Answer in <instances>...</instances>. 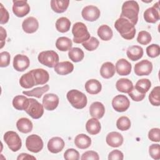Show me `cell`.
I'll return each mask as SVG.
<instances>
[{
	"label": "cell",
	"instance_id": "obj_36",
	"mask_svg": "<svg viewBox=\"0 0 160 160\" xmlns=\"http://www.w3.org/2000/svg\"><path fill=\"white\" fill-rule=\"evenodd\" d=\"M49 89V86L46 84L42 87H38L32 90L22 91V94L28 96H33L37 98H41L42 95L48 91Z\"/></svg>",
	"mask_w": 160,
	"mask_h": 160
},
{
	"label": "cell",
	"instance_id": "obj_25",
	"mask_svg": "<svg viewBox=\"0 0 160 160\" xmlns=\"http://www.w3.org/2000/svg\"><path fill=\"white\" fill-rule=\"evenodd\" d=\"M74 65L69 61H63L59 62L55 67V72L59 75H66L72 72Z\"/></svg>",
	"mask_w": 160,
	"mask_h": 160
},
{
	"label": "cell",
	"instance_id": "obj_28",
	"mask_svg": "<svg viewBox=\"0 0 160 160\" xmlns=\"http://www.w3.org/2000/svg\"><path fill=\"white\" fill-rule=\"evenodd\" d=\"M101 129V123L96 118L89 119L86 124V129L87 132L91 135L98 134Z\"/></svg>",
	"mask_w": 160,
	"mask_h": 160
},
{
	"label": "cell",
	"instance_id": "obj_12",
	"mask_svg": "<svg viewBox=\"0 0 160 160\" xmlns=\"http://www.w3.org/2000/svg\"><path fill=\"white\" fill-rule=\"evenodd\" d=\"M152 70V64L151 61L144 59L136 63L134 66V72L137 76H148Z\"/></svg>",
	"mask_w": 160,
	"mask_h": 160
},
{
	"label": "cell",
	"instance_id": "obj_2",
	"mask_svg": "<svg viewBox=\"0 0 160 160\" xmlns=\"http://www.w3.org/2000/svg\"><path fill=\"white\" fill-rule=\"evenodd\" d=\"M139 11V6L136 1H127L122 4L120 17L129 20L135 26L138 21Z\"/></svg>",
	"mask_w": 160,
	"mask_h": 160
},
{
	"label": "cell",
	"instance_id": "obj_37",
	"mask_svg": "<svg viewBox=\"0 0 160 160\" xmlns=\"http://www.w3.org/2000/svg\"><path fill=\"white\" fill-rule=\"evenodd\" d=\"M69 58L74 62L81 61L84 57V53L83 51L79 48H72L68 52Z\"/></svg>",
	"mask_w": 160,
	"mask_h": 160
},
{
	"label": "cell",
	"instance_id": "obj_19",
	"mask_svg": "<svg viewBox=\"0 0 160 160\" xmlns=\"http://www.w3.org/2000/svg\"><path fill=\"white\" fill-rule=\"evenodd\" d=\"M107 144L112 148H118L122 145L123 142V137L118 132L112 131L108 134L106 138Z\"/></svg>",
	"mask_w": 160,
	"mask_h": 160
},
{
	"label": "cell",
	"instance_id": "obj_41",
	"mask_svg": "<svg viewBox=\"0 0 160 160\" xmlns=\"http://www.w3.org/2000/svg\"><path fill=\"white\" fill-rule=\"evenodd\" d=\"M99 44L98 39L94 37H91L88 40L82 42V46L89 51H92L97 49Z\"/></svg>",
	"mask_w": 160,
	"mask_h": 160
},
{
	"label": "cell",
	"instance_id": "obj_7",
	"mask_svg": "<svg viewBox=\"0 0 160 160\" xmlns=\"http://www.w3.org/2000/svg\"><path fill=\"white\" fill-rule=\"evenodd\" d=\"M29 103L27 109L25 111L32 119H37L42 117L44 113V106L37 100L29 98Z\"/></svg>",
	"mask_w": 160,
	"mask_h": 160
},
{
	"label": "cell",
	"instance_id": "obj_20",
	"mask_svg": "<svg viewBox=\"0 0 160 160\" xmlns=\"http://www.w3.org/2000/svg\"><path fill=\"white\" fill-rule=\"evenodd\" d=\"M131 64L126 59H119L116 64V71L120 76L129 75L131 72Z\"/></svg>",
	"mask_w": 160,
	"mask_h": 160
},
{
	"label": "cell",
	"instance_id": "obj_21",
	"mask_svg": "<svg viewBox=\"0 0 160 160\" xmlns=\"http://www.w3.org/2000/svg\"><path fill=\"white\" fill-rule=\"evenodd\" d=\"M105 113V108L102 103L96 101L92 102L89 107V114L94 118L101 119Z\"/></svg>",
	"mask_w": 160,
	"mask_h": 160
},
{
	"label": "cell",
	"instance_id": "obj_52",
	"mask_svg": "<svg viewBox=\"0 0 160 160\" xmlns=\"http://www.w3.org/2000/svg\"><path fill=\"white\" fill-rule=\"evenodd\" d=\"M0 29H1V47H0V48L2 49L4 45L5 39H6L7 35H6V30L2 26H1Z\"/></svg>",
	"mask_w": 160,
	"mask_h": 160
},
{
	"label": "cell",
	"instance_id": "obj_32",
	"mask_svg": "<svg viewBox=\"0 0 160 160\" xmlns=\"http://www.w3.org/2000/svg\"><path fill=\"white\" fill-rule=\"evenodd\" d=\"M69 4V0H51V9L57 13H62L66 11Z\"/></svg>",
	"mask_w": 160,
	"mask_h": 160
},
{
	"label": "cell",
	"instance_id": "obj_11",
	"mask_svg": "<svg viewBox=\"0 0 160 160\" xmlns=\"http://www.w3.org/2000/svg\"><path fill=\"white\" fill-rule=\"evenodd\" d=\"M100 14L101 12L98 8L92 5L85 6L81 12V15L83 19L91 22L96 21L99 18Z\"/></svg>",
	"mask_w": 160,
	"mask_h": 160
},
{
	"label": "cell",
	"instance_id": "obj_29",
	"mask_svg": "<svg viewBox=\"0 0 160 160\" xmlns=\"http://www.w3.org/2000/svg\"><path fill=\"white\" fill-rule=\"evenodd\" d=\"M74 144L79 149H87L91 144V139L85 134H79L75 138Z\"/></svg>",
	"mask_w": 160,
	"mask_h": 160
},
{
	"label": "cell",
	"instance_id": "obj_15",
	"mask_svg": "<svg viewBox=\"0 0 160 160\" xmlns=\"http://www.w3.org/2000/svg\"><path fill=\"white\" fill-rule=\"evenodd\" d=\"M59 99L58 96L53 93L46 94L42 99V105L48 111H53L58 106Z\"/></svg>",
	"mask_w": 160,
	"mask_h": 160
},
{
	"label": "cell",
	"instance_id": "obj_46",
	"mask_svg": "<svg viewBox=\"0 0 160 160\" xmlns=\"http://www.w3.org/2000/svg\"><path fill=\"white\" fill-rule=\"evenodd\" d=\"M128 94L133 101L136 102L142 101L146 96V94H143L138 91L134 87H133L132 90L128 92Z\"/></svg>",
	"mask_w": 160,
	"mask_h": 160
},
{
	"label": "cell",
	"instance_id": "obj_23",
	"mask_svg": "<svg viewBox=\"0 0 160 160\" xmlns=\"http://www.w3.org/2000/svg\"><path fill=\"white\" fill-rule=\"evenodd\" d=\"M86 91L90 94H97L101 91L102 85L101 82L95 79L88 80L84 85Z\"/></svg>",
	"mask_w": 160,
	"mask_h": 160
},
{
	"label": "cell",
	"instance_id": "obj_13",
	"mask_svg": "<svg viewBox=\"0 0 160 160\" xmlns=\"http://www.w3.org/2000/svg\"><path fill=\"white\" fill-rule=\"evenodd\" d=\"M159 2H157L152 7L148 8L144 12V19L147 22L155 23L160 19Z\"/></svg>",
	"mask_w": 160,
	"mask_h": 160
},
{
	"label": "cell",
	"instance_id": "obj_48",
	"mask_svg": "<svg viewBox=\"0 0 160 160\" xmlns=\"http://www.w3.org/2000/svg\"><path fill=\"white\" fill-rule=\"evenodd\" d=\"M159 132H160L159 128H152L148 132V138L151 141L158 142L160 141Z\"/></svg>",
	"mask_w": 160,
	"mask_h": 160
},
{
	"label": "cell",
	"instance_id": "obj_50",
	"mask_svg": "<svg viewBox=\"0 0 160 160\" xmlns=\"http://www.w3.org/2000/svg\"><path fill=\"white\" fill-rule=\"evenodd\" d=\"M0 12H1V24H6L8 22L9 19V14L6 8H4L3 5L0 3Z\"/></svg>",
	"mask_w": 160,
	"mask_h": 160
},
{
	"label": "cell",
	"instance_id": "obj_6",
	"mask_svg": "<svg viewBox=\"0 0 160 160\" xmlns=\"http://www.w3.org/2000/svg\"><path fill=\"white\" fill-rule=\"evenodd\" d=\"M3 139L10 150L13 152L19 151L22 146L21 139L18 134L14 131H9L5 132Z\"/></svg>",
	"mask_w": 160,
	"mask_h": 160
},
{
	"label": "cell",
	"instance_id": "obj_34",
	"mask_svg": "<svg viewBox=\"0 0 160 160\" xmlns=\"http://www.w3.org/2000/svg\"><path fill=\"white\" fill-rule=\"evenodd\" d=\"M97 32L100 39L105 41L110 40L113 35L112 29L109 26L106 24H103L99 26Z\"/></svg>",
	"mask_w": 160,
	"mask_h": 160
},
{
	"label": "cell",
	"instance_id": "obj_39",
	"mask_svg": "<svg viewBox=\"0 0 160 160\" xmlns=\"http://www.w3.org/2000/svg\"><path fill=\"white\" fill-rule=\"evenodd\" d=\"M150 103L155 106L160 105V87L156 86L152 89L149 95Z\"/></svg>",
	"mask_w": 160,
	"mask_h": 160
},
{
	"label": "cell",
	"instance_id": "obj_33",
	"mask_svg": "<svg viewBox=\"0 0 160 160\" xmlns=\"http://www.w3.org/2000/svg\"><path fill=\"white\" fill-rule=\"evenodd\" d=\"M72 46V41L67 37H59L56 41V47L61 51H69L71 49Z\"/></svg>",
	"mask_w": 160,
	"mask_h": 160
},
{
	"label": "cell",
	"instance_id": "obj_38",
	"mask_svg": "<svg viewBox=\"0 0 160 160\" xmlns=\"http://www.w3.org/2000/svg\"><path fill=\"white\" fill-rule=\"evenodd\" d=\"M151 86V82L148 79H141L137 81L134 88L139 92L143 94H146L150 89Z\"/></svg>",
	"mask_w": 160,
	"mask_h": 160
},
{
	"label": "cell",
	"instance_id": "obj_18",
	"mask_svg": "<svg viewBox=\"0 0 160 160\" xmlns=\"http://www.w3.org/2000/svg\"><path fill=\"white\" fill-rule=\"evenodd\" d=\"M24 31L28 34L35 32L39 28V22L36 18L30 16L25 19L22 23Z\"/></svg>",
	"mask_w": 160,
	"mask_h": 160
},
{
	"label": "cell",
	"instance_id": "obj_14",
	"mask_svg": "<svg viewBox=\"0 0 160 160\" xmlns=\"http://www.w3.org/2000/svg\"><path fill=\"white\" fill-rule=\"evenodd\" d=\"M13 68L15 70L22 72L28 68L30 61L28 56L23 54H17L13 59Z\"/></svg>",
	"mask_w": 160,
	"mask_h": 160
},
{
	"label": "cell",
	"instance_id": "obj_44",
	"mask_svg": "<svg viewBox=\"0 0 160 160\" xmlns=\"http://www.w3.org/2000/svg\"><path fill=\"white\" fill-rule=\"evenodd\" d=\"M149 153L150 156L158 160L160 159V146L159 144H152L149 147Z\"/></svg>",
	"mask_w": 160,
	"mask_h": 160
},
{
	"label": "cell",
	"instance_id": "obj_42",
	"mask_svg": "<svg viewBox=\"0 0 160 160\" xmlns=\"http://www.w3.org/2000/svg\"><path fill=\"white\" fill-rule=\"evenodd\" d=\"M152 38L149 32L146 31H141L138 33L137 41L142 45H147L151 41Z\"/></svg>",
	"mask_w": 160,
	"mask_h": 160
},
{
	"label": "cell",
	"instance_id": "obj_26",
	"mask_svg": "<svg viewBox=\"0 0 160 160\" xmlns=\"http://www.w3.org/2000/svg\"><path fill=\"white\" fill-rule=\"evenodd\" d=\"M16 127L19 131L22 133L30 132L33 128L32 122L31 120L26 118H22L18 120L16 122Z\"/></svg>",
	"mask_w": 160,
	"mask_h": 160
},
{
	"label": "cell",
	"instance_id": "obj_40",
	"mask_svg": "<svg viewBox=\"0 0 160 160\" xmlns=\"http://www.w3.org/2000/svg\"><path fill=\"white\" fill-rule=\"evenodd\" d=\"M116 126L121 131H127L131 127V121L127 116H121L117 120Z\"/></svg>",
	"mask_w": 160,
	"mask_h": 160
},
{
	"label": "cell",
	"instance_id": "obj_1",
	"mask_svg": "<svg viewBox=\"0 0 160 160\" xmlns=\"http://www.w3.org/2000/svg\"><path fill=\"white\" fill-rule=\"evenodd\" d=\"M114 28L124 39L131 40L134 38L136 34L135 26L129 20L119 17L114 23Z\"/></svg>",
	"mask_w": 160,
	"mask_h": 160
},
{
	"label": "cell",
	"instance_id": "obj_9",
	"mask_svg": "<svg viewBox=\"0 0 160 160\" xmlns=\"http://www.w3.org/2000/svg\"><path fill=\"white\" fill-rule=\"evenodd\" d=\"M12 2V12L17 17L22 18L29 12L30 6L27 1L14 0Z\"/></svg>",
	"mask_w": 160,
	"mask_h": 160
},
{
	"label": "cell",
	"instance_id": "obj_24",
	"mask_svg": "<svg viewBox=\"0 0 160 160\" xmlns=\"http://www.w3.org/2000/svg\"><path fill=\"white\" fill-rule=\"evenodd\" d=\"M29 100L25 96L18 95L12 99L13 107L19 111H26L29 106Z\"/></svg>",
	"mask_w": 160,
	"mask_h": 160
},
{
	"label": "cell",
	"instance_id": "obj_27",
	"mask_svg": "<svg viewBox=\"0 0 160 160\" xmlns=\"http://www.w3.org/2000/svg\"><path fill=\"white\" fill-rule=\"evenodd\" d=\"M115 71L114 65L111 62H106L101 67L100 74L104 79H109L114 75Z\"/></svg>",
	"mask_w": 160,
	"mask_h": 160
},
{
	"label": "cell",
	"instance_id": "obj_30",
	"mask_svg": "<svg viewBox=\"0 0 160 160\" xmlns=\"http://www.w3.org/2000/svg\"><path fill=\"white\" fill-rule=\"evenodd\" d=\"M116 88L119 92L128 93L132 90L133 84L132 81L129 79L121 78L116 82Z\"/></svg>",
	"mask_w": 160,
	"mask_h": 160
},
{
	"label": "cell",
	"instance_id": "obj_35",
	"mask_svg": "<svg viewBox=\"0 0 160 160\" xmlns=\"http://www.w3.org/2000/svg\"><path fill=\"white\" fill-rule=\"evenodd\" d=\"M56 28L60 32H68L71 27L70 20L66 17H61L57 19L56 22Z\"/></svg>",
	"mask_w": 160,
	"mask_h": 160
},
{
	"label": "cell",
	"instance_id": "obj_17",
	"mask_svg": "<svg viewBox=\"0 0 160 160\" xmlns=\"http://www.w3.org/2000/svg\"><path fill=\"white\" fill-rule=\"evenodd\" d=\"M64 141L60 137H53L48 142V150L54 154L61 152L64 147Z\"/></svg>",
	"mask_w": 160,
	"mask_h": 160
},
{
	"label": "cell",
	"instance_id": "obj_22",
	"mask_svg": "<svg viewBox=\"0 0 160 160\" xmlns=\"http://www.w3.org/2000/svg\"><path fill=\"white\" fill-rule=\"evenodd\" d=\"M143 49L139 46H129L126 51L128 58L132 61H138L143 56Z\"/></svg>",
	"mask_w": 160,
	"mask_h": 160
},
{
	"label": "cell",
	"instance_id": "obj_53",
	"mask_svg": "<svg viewBox=\"0 0 160 160\" xmlns=\"http://www.w3.org/2000/svg\"><path fill=\"white\" fill-rule=\"evenodd\" d=\"M18 160L21 159H36V158L27 153H21L17 158Z\"/></svg>",
	"mask_w": 160,
	"mask_h": 160
},
{
	"label": "cell",
	"instance_id": "obj_49",
	"mask_svg": "<svg viewBox=\"0 0 160 160\" xmlns=\"http://www.w3.org/2000/svg\"><path fill=\"white\" fill-rule=\"evenodd\" d=\"M81 159V160H87V159L99 160V157L98 152H96V151H88L82 154Z\"/></svg>",
	"mask_w": 160,
	"mask_h": 160
},
{
	"label": "cell",
	"instance_id": "obj_8",
	"mask_svg": "<svg viewBox=\"0 0 160 160\" xmlns=\"http://www.w3.org/2000/svg\"><path fill=\"white\" fill-rule=\"evenodd\" d=\"M26 146L28 151L37 153L43 148V141L40 136L37 134H31L26 139Z\"/></svg>",
	"mask_w": 160,
	"mask_h": 160
},
{
	"label": "cell",
	"instance_id": "obj_31",
	"mask_svg": "<svg viewBox=\"0 0 160 160\" xmlns=\"http://www.w3.org/2000/svg\"><path fill=\"white\" fill-rule=\"evenodd\" d=\"M19 84L22 88L25 89L31 88L36 85L35 80L31 71L22 75L19 79Z\"/></svg>",
	"mask_w": 160,
	"mask_h": 160
},
{
	"label": "cell",
	"instance_id": "obj_16",
	"mask_svg": "<svg viewBox=\"0 0 160 160\" xmlns=\"http://www.w3.org/2000/svg\"><path fill=\"white\" fill-rule=\"evenodd\" d=\"M35 80L36 85H42L47 83L49 79L48 72L43 69L38 68L31 70Z\"/></svg>",
	"mask_w": 160,
	"mask_h": 160
},
{
	"label": "cell",
	"instance_id": "obj_51",
	"mask_svg": "<svg viewBox=\"0 0 160 160\" xmlns=\"http://www.w3.org/2000/svg\"><path fill=\"white\" fill-rule=\"evenodd\" d=\"M124 158L123 153L118 150L115 149L112 151L109 152L108 155V159L109 160H122Z\"/></svg>",
	"mask_w": 160,
	"mask_h": 160
},
{
	"label": "cell",
	"instance_id": "obj_43",
	"mask_svg": "<svg viewBox=\"0 0 160 160\" xmlns=\"http://www.w3.org/2000/svg\"><path fill=\"white\" fill-rule=\"evenodd\" d=\"M147 55L152 58L158 57L160 53V48L158 44H152L146 48Z\"/></svg>",
	"mask_w": 160,
	"mask_h": 160
},
{
	"label": "cell",
	"instance_id": "obj_47",
	"mask_svg": "<svg viewBox=\"0 0 160 160\" xmlns=\"http://www.w3.org/2000/svg\"><path fill=\"white\" fill-rule=\"evenodd\" d=\"M1 57V62H0V66L1 68H5L9 65L10 63V54L7 51H3L0 53Z\"/></svg>",
	"mask_w": 160,
	"mask_h": 160
},
{
	"label": "cell",
	"instance_id": "obj_5",
	"mask_svg": "<svg viewBox=\"0 0 160 160\" xmlns=\"http://www.w3.org/2000/svg\"><path fill=\"white\" fill-rule=\"evenodd\" d=\"M38 59L41 64L49 68H54L59 63V56L56 52L52 50L41 52Z\"/></svg>",
	"mask_w": 160,
	"mask_h": 160
},
{
	"label": "cell",
	"instance_id": "obj_4",
	"mask_svg": "<svg viewBox=\"0 0 160 160\" xmlns=\"http://www.w3.org/2000/svg\"><path fill=\"white\" fill-rule=\"evenodd\" d=\"M72 33L74 36L73 41L76 44L82 43L91 38L86 26L81 22H77L74 24Z\"/></svg>",
	"mask_w": 160,
	"mask_h": 160
},
{
	"label": "cell",
	"instance_id": "obj_45",
	"mask_svg": "<svg viewBox=\"0 0 160 160\" xmlns=\"http://www.w3.org/2000/svg\"><path fill=\"white\" fill-rule=\"evenodd\" d=\"M64 158L66 160H78L79 153L73 148L68 149L64 153Z\"/></svg>",
	"mask_w": 160,
	"mask_h": 160
},
{
	"label": "cell",
	"instance_id": "obj_3",
	"mask_svg": "<svg viewBox=\"0 0 160 160\" xmlns=\"http://www.w3.org/2000/svg\"><path fill=\"white\" fill-rule=\"evenodd\" d=\"M67 99L72 107L81 109L84 108L88 103L86 96L77 89H71L66 94Z\"/></svg>",
	"mask_w": 160,
	"mask_h": 160
},
{
	"label": "cell",
	"instance_id": "obj_10",
	"mask_svg": "<svg viewBox=\"0 0 160 160\" xmlns=\"http://www.w3.org/2000/svg\"><path fill=\"white\" fill-rule=\"evenodd\" d=\"M112 106L114 109L118 112L126 111L130 106L129 99L125 95L119 94L112 100Z\"/></svg>",
	"mask_w": 160,
	"mask_h": 160
}]
</instances>
